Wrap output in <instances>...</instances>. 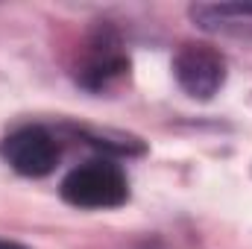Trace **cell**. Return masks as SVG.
Instances as JSON below:
<instances>
[{"mask_svg": "<svg viewBox=\"0 0 252 249\" xmlns=\"http://www.w3.org/2000/svg\"><path fill=\"white\" fill-rule=\"evenodd\" d=\"M0 249H27V247H21V244H12V241H0Z\"/></svg>", "mask_w": 252, "mask_h": 249, "instance_id": "5", "label": "cell"}, {"mask_svg": "<svg viewBox=\"0 0 252 249\" xmlns=\"http://www.w3.org/2000/svg\"><path fill=\"white\" fill-rule=\"evenodd\" d=\"M129 70V59L121 50V38L112 30H97L85 44L82 62L76 67V82L88 91H103Z\"/></svg>", "mask_w": 252, "mask_h": 249, "instance_id": "4", "label": "cell"}, {"mask_svg": "<svg viewBox=\"0 0 252 249\" xmlns=\"http://www.w3.org/2000/svg\"><path fill=\"white\" fill-rule=\"evenodd\" d=\"M173 73L193 100H211L226 82V59L211 44H182L173 59Z\"/></svg>", "mask_w": 252, "mask_h": 249, "instance_id": "2", "label": "cell"}, {"mask_svg": "<svg viewBox=\"0 0 252 249\" xmlns=\"http://www.w3.org/2000/svg\"><path fill=\"white\" fill-rule=\"evenodd\" d=\"M62 196L76 208H118L129 199V182L115 161L91 158L62 179Z\"/></svg>", "mask_w": 252, "mask_h": 249, "instance_id": "1", "label": "cell"}, {"mask_svg": "<svg viewBox=\"0 0 252 249\" xmlns=\"http://www.w3.org/2000/svg\"><path fill=\"white\" fill-rule=\"evenodd\" d=\"M0 156L21 176L38 179V176H47L56 167V161H59V144H56V138L47 129H41V126H24V129L12 132L3 141Z\"/></svg>", "mask_w": 252, "mask_h": 249, "instance_id": "3", "label": "cell"}]
</instances>
